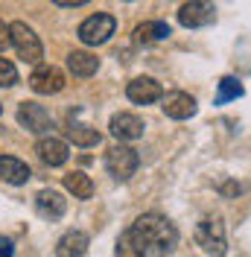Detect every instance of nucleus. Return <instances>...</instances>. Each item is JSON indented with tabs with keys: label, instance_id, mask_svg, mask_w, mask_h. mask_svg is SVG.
Here are the masks:
<instances>
[{
	"label": "nucleus",
	"instance_id": "423d86ee",
	"mask_svg": "<svg viewBox=\"0 0 251 257\" xmlns=\"http://www.w3.org/2000/svg\"><path fill=\"white\" fill-rule=\"evenodd\" d=\"M216 21V9L210 0H187L178 9V24L187 30H199V27H210Z\"/></svg>",
	"mask_w": 251,
	"mask_h": 257
},
{
	"label": "nucleus",
	"instance_id": "9b49d317",
	"mask_svg": "<svg viewBox=\"0 0 251 257\" xmlns=\"http://www.w3.org/2000/svg\"><path fill=\"white\" fill-rule=\"evenodd\" d=\"M164 99V114L167 117H173V120H187V117H193L196 114V99L190 94H184V91H173V94H164L161 96Z\"/></svg>",
	"mask_w": 251,
	"mask_h": 257
},
{
	"label": "nucleus",
	"instance_id": "0eeeda50",
	"mask_svg": "<svg viewBox=\"0 0 251 257\" xmlns=\"http://www.w3.org/2000/svg\"><path fill=\"white\" fill-rule=\"evenodd\" d=\"M18 123L27 128V132H32V135H44V132L53 128L50 111L44 105H38V102H30V99L18 105Z\"/></svg>",
	"mask_w": 251,
	"mask_h": 257
},
{
	"label": "nucleus",
	"instance_id": "393cba45",
	"mask_svg": "<svg viewBox=\"0 0 251 257\" xmlns=\"http://www.w3.org/2000/svg\"><path fill=\"white\" fill-rule=\"evenodd\" d=\"M56 6H82V3H88V0H53Z\"/></svg>",
	"mask_w": 251,
	"mask_h": 257
},
{
	"label": "nucleus",
	"instance_id": "f03ea898",
	"mask_svg": "<svg viewBox=\"0 0 251 257\" xmlns=\"http://www.w3.org/2000/svg\"><path fill=\"white\" fill-rule=\"evenodd\" d=\"M9 41H12V47H15L18 59H24L27 64H38L41 62V56H44L41 41H38V35L32 32V27H27L24 21L9 24Z\"/></svg>",
	"mask_w": 251,
	"mask_h": 257
},
{
	"label": "nucleus",
	"instance_id": "6ab92c4d",
	"mask_svg": "<svg viewBox=\"0 0 251 257\" xmlns=\"http://www.w3.org/2000/svg\"><path fill=\"white\" fill-rule=\"evenodd\" d=\"M67 138H70L76 146H85V149L99 144V132L91 128V126H85V123H76L73 117H70V123H67Z\"/></svg>",
	"mask_w": 251,
	"mask_h": 257
},
{
	"label": "nucleus",
	"instance_id": "6e6552de",
	"mask_svg": "<svg viewBox=\"0 0 251 257\" xmlns=\"http://www.w3.org/2000/svg\"><path fill=\"white\" fill-rule=\"evenodd\" d=\"M30 88L35 94H59L64 88V73L56 64H38L30 76Z\"/></svg>",
	"mask_w": 251,
	"mask_h": 257
},
{
	"label": "nucleus",
	"instance_id": "1a4fd4ad",
	"mask_svg": "<svg viewBox=\"0 0 251 257\" xmlns=\"http://www.w3.org/2000/svg\"><path fill=\"white\" fill-rule=\"evenodd\" d=\"M126 96L132 102H138V105H149V102L164 96V88L155 79H149V76H138V79H132L126 85Z\"/></svg>",
	"mask_w": 251,
	"mask_h": 257
},
{
	"label": "nucleus",
	"instance_id": "dca6fc26",
	"mask_svg": "<svg viewBox=\"0 0 251 257\" xmlns=\"http://www.w3.org/2000/svg\"><path fill=\"white\" fill-rule=\"evenodd\" d=\"M67 67H70L73 76L88 79V76H94L96 70H99V59L91 56V53H85V50H73V53L67 56Z\"/></svg>",
	"mask_w": 251,
	"mask_h": 257
},
{
	"label": "nucleus",
	"instance_id": "a211bd4d",
	"mask_svg": "<svg viewBox=\"0 0 251 257\" xmlns=\"http://www.w3.org/2000/svg\"><path fill=\"white\" fill-rule=\"evenodd\" d=\"M170 35H173L170 24H164V21H146V24H141L135 30V41L138 44H158V41H164Z\"/></svg>",
	"mask_w": 251,
	"mask_h": 257
},
{
	"label": "nucleus",
	"instance_id": "a878e982",
	"mask_svg": "<svg viewBox=\"0 0 251 257\" xmlns=\"http://www.w3.org/2000/svg\"><path fill=\"white\" fill-rule=\"evenodd\" d=\"M222 193H239V187H236V184H225V187H222Z\"/></svg>",
	"mask_w": 251,
	"mask_h": 257
},
{
	"label": "nucleus",
	"instance_id": "412c9836",
	"mask_svg": "<svg viewBox=\"0 0 251 257\" xmlns=\"http://www.w3.org/2000/svg\"><path fill=\"white\" fill-rule=\"evenodd\" d=\"M242 82L234 79V76H222L219 79V94H216V105H225V102H231L236 96H242Z\"/></svg>",
	"mask_w": 251,
	"mask_h": 257
},
{
	"label": "nucleus",
	"instance_id": "20e7f679",
	"mask_svg": "<svg viewBox=\"0 0 251 257\" xmlns=\"http://www.w3.org/2000/svg\"><path fill=\"white\" fill-rule=\"evenodd\" d=\"M114 30H117V21L105 12H96V15L85 18L79 24V41L88 44V47H96V44H105L114 35Z\"/></svg>",
	"mask_w": 251,
	"mask_h": 257
},
{
	"label": "nucleus",
	"instance_id": "f3484780",
	"mask_svg": "<svg viewBox=\"0 0 251 257\" xmlns=\"http://www.w3.org/2000/svg\"><path fill=\"white\" fill-rule=\"evenodd\" d=\"M114 257H146V248H143V240L135 228H126L123 234L117 237V248H114Z\"/></svg>",
	"mask_w": 251,
	"mask_h": 257
},
{
	"label": "nucleus",
	"instance_id": "5701e85b",
	"mask_svg": "<svg viewBox=\"0 0 251 257\" xmlns=\"http://www.w3.org/2000/svg\"><path fill=\"white\" fill-rule=\"evenodd\" d=\"M0 257H15V245L6 237H0Z\"/></svg>",
	"mask_w": 251,
	"mask_h": 257
},
{
	"label": "nucleus",
	"instance_id": "9d476101",
	"mask_svg": "<svg viewBox=\"0 0 251 257\" xmlns=\"http://www.w3.org/2000/svg\"><path fill=\"white\" fill-rule=\"evenodd\" d=\"M111 135L123 144V141H138L143 135V120L138 114H129V111H120L111 117Z\"/></svg>",
	"mask_w": 251,
	"mask_h": 257
},
{
	"label": "nucleus",
	"instance_id": "f257e3e1",
	"mask_svg": "<svg viewBox=\"0 0 251 257\" xmlns=\"http://www.w3.org/2000/svg\"><path fill=\"white\" fill-rule=\"evenodd\" d=\"M132 228L141 234L146 257H167L178 245V228L161 213H141Z\"/></svg>",
	"mask_w": 251,
	"mask_h": 257
},
{
	"label": "nucleus",
	"instance_id": "f8f14e48",
	"mask_svg": "<svg viewBox=\"0 0 251 257\" xmlns=\"http://www.w3.org/2000/svg\"><path fill=\"white\" fill-rule=\"evenodd\" d=\"M35 152H38V158L44 161L47 167H62L64 161H67V155H70V149H67V144H64L62 138H41L38 144H35Z\"/></svg>",
	"mask_w": 251,
	"mask_h": 257
},
{
	"label": "nucleus",
	"instance_id": "4468645a",
	"mask_svg": "<svg viewBox=\"0 0 251 257\" xmlns=\"http://www.w3.org/2000/svg\"><path fill=\"white\" fill-rule=\"evenodd\" d=\"M85 251H88V234L76 228L62 234V240L56 242V257H85Z\"/></svg>",
	"mask_w": 251,
	"mask_h": 257
},
{
	"label": "nucleus",
	"instance_id": "39448f33",
	"mask_svg": "<svg viewBox=\"0 0 251 257\" xmlns=\"http://www.w3.org/2000/svg\"><path fill=\"white\" fill-rule=\"evenodd\" d=\"M138 164H141L138 152L126 144L111 146L108 152H105V167H108V173L117 178V181H129V178L138 173Z\"/></svg>",
	"mask_w": 251,
	"mask_h": 257
},
{
	"label": "nucleus",
	"instance_id": "4be33fe9",
	"mask_svg": "<svg viewBox=\"0 0 251 257\" xmlns=\"http://www.w3.org/2000/svg\"><path fill=\"white\" fill-rule=\"evenodd\" d=\"M15 82H18L15 64L9 62V59H3V56H0V88H12Z\"/></svg>",
	"mask_w": 251,
	"mask_h": 257
},
{
	"label": "nucleus",
	"instance_id": "aec40b11",
	"mask_svg": "<svg viewBox=\"0 0 251 257\" xmlns=\"http://www.w3.org/2000/svg\"><path fill=\"white\" fill-rule=\"evenodd\" d=\"M64 187L73 193V199H91L94 196V181L85 176V173H67L64 176Z\"/></svg>",
	"mask_w": 251,
	"mask_h": 257
},
{
	"label": "nucleus",
	"instance_id": "2eb2a0df",
	"mask_svg": "<svg viewBox=\"0 0 251 257\" xmlns=\"http://www.w3.org/2000/svg\"><path fill=\"white\" fill-rule=\"evenodd\" d=\"M0 176H3V181H9V184H27L32 178V170L21 158L0 155Z\"/></svg>",
	"mask_w": 251,
	"mask_h": 257
},
{
	"label": "nucleus",
	"instance_id": "7ed1b4c3",
	"mask_svg": "<svg viewBox=\"0 0 251 257\" xmlns=\"http://www.w3.org/2000/svg\"><path fill=\"white\" fill-rule=\"evenodd\" d=\"M196 242L202 245L204 254L210 257H222L228 242H225V225L219 216H204L202 222L196 225Z\"/></svg>",
	"mask_w": 251,
	"mask_h": 257
},
{
	"label": "nucleus",
	"instance_id": "b1692460",
	"mask_svg": "<svg viewBox=\"0 0 251 257\" xmlns=\"http://www.w3.org/2000/svg\"><path fill=\"white\" fill-rule=\"evenodd\" d=\"M9 44H12V41H9V24H3V21H0V53L9 47Z\"/></svg>",
	"mask_w": 251,
	"mask_h": 257
},
{
	"label": "nucleus",
	"instance_id": "ddd939ff",
	"mask_svg": "<svg viewBox=\"0 0 251 257\" xmlns=\"http://www.w3.org/2000/svg\"><path fill=\"white\" fill-rule=\"evenodd\" d=\"M35 208H38L41 216H47V219H62L64 210H67V199L59 190H41L35 196Z\"/></svg>",
	"mask_w": 251,
	"mask_h": 257
}]
</instances>
